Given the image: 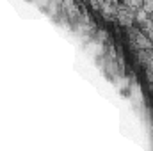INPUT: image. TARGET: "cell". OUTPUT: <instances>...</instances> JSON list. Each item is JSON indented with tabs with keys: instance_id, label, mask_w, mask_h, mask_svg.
<instances>
[{
	"instance_id": "obj_1",
	"label": "cell",
	"mask_w": 153,
	"mask_h": 151,
	"mask_svg": "<svg viewBox=\"0 0 153 151\" xmlns=\"http://www.w3.org/2000/svg\"><path fill=\"white\" fill-rule=\"evenodd\" d=\"M148 18L152 20V23H153V13H150V14H148Z\"/></svg>"
}]
</instances>
